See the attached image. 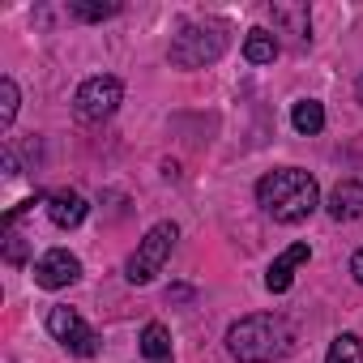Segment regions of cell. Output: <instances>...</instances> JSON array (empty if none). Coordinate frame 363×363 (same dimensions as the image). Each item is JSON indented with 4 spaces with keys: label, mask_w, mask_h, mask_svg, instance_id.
I'll use <instances>...</instances> for the list:
<instances>
[{
    "label": "cell",
    "mask_w": 363,
    "mask_h": 363,
    "mask_svg": "<svg viewBox=\"0 0 363 363\" xmlns=\"http://www.w3.org/2000/svg\"><path fill=\"white\" fill-rule=\"evenodd\" d=\"M350 274H354V282L363 286V248H359V252L350 257Z\"/></svg>",
    "instance_id": "cell-19"
},
{
    "label": "cell",
    "mask_w": 363,
    "mask_h": 363,
    "mask_svg": "<svg viewBox=\"0 0 363 363\" xmlns=\"http://www.w3.org/2000/svg\"><path fill=\"white\" fill-rule=\"evenodd\" d=\"M354 94H359V103H363V73H359V82H354Z\"/></svg>",
    "instance_id": "cell-20"
},
{
    "label": "cell",
    "mask_w": 363,
    "mask_h": 363,
    "mask_svg": "<svg viewBox=\"0 0 363 363\" xmlns=\"http://www.w3.org/2000/svg\"><path fill=\"white\" fill-rule=\"evenodd\" d=\"M291 124H295V133L316 137V133L325 128V107H320L316 99H299V103L291 107Z\"/></svg>",
    "instance_id": "cell-12"
},
{
    "label": "cell",
    "mask_w": 363,
    "mask_h": 363,
    "mask_svg": "<svg viewBox=\"0 0 363 363\" xmlns=\"http://www.w3.org/2000/svg\"><path fill=\"white\" fill-rule=\"evenodd\" d=\"M86 197L82 193H73V189H60V193H52L48 197V218H52V227H60V231H73V227H82L86 223Z\"/></svg>",
    "instance_id": "cell-9"
},
{
    "label": "cell",
    "mask_w": 363,
    "mask_h": 363,
    "mask_svg": "<svg viewBox=\"0 0 363 363\" xmlns=\"http://www.w3.org/2000/svg\"><path fill=\"white\" fill-rule=\"evenodd\" d=\"M13 116H18V82L5 77V82H0V128H9Z\"/></svg>",
    "instance_id": "cell-17"
},
{
    "label": "cell",
    "mask_w": 363,
    "mask_h": 363,
    "mask_svg": "<svg viewBox=\"0 0 363 363\" xmlns=\"http://www.w3.org/2000/svg\"><path fill=\"white\" fill-rule=\"evenodd\" d=\"M308 261V244H291L274 265H269V274H265V286L274 291V295H282V291H291V282H295V269Z\"/></svg>",
    "instance_id": "cell-11"
},
{
    "label": "cell",
    "mask_w": 363,
    "mask_h": 363,
    "mask_svg": "<svg viewBox=\"0 0 363 363\" xmlns=\"http://www.w3.org/2000/svg\"><path fill=\"white\" fill-rule=\"evenodd\" d=\"M227 22L210 18V22H189L171 39V65L175 69H206L227 52Z\"/></svg>",
    "instance_id": "cell-3"
},
{
    "label": "cell",
    "mask_w": 363,
    "mask_h": 363,
    "mask_svg": "<svg viewBox=\"0 0 363 363\" xmlns=\"http://www.w3.org/2000/svg\"><path fill=\"white\" fill-rule=\"evenodd\" d=\"M175 240H179L175 223H158V227H150V231H145V240L137 244V252H133V257H128V265H124L128 282H133V286H145V282H154V274L167 265V257H171Z\"/></svg>",
    "instance_id": "cell-4"
},
{
    "label": "cell",
    "mask_w": 363,
    "mask_h": 363,
    "mask_svg": "<svg viewBox=\"0 0 363 363\" xmlns=\"http://www.w3.org/2000/svg\"><path fill=\"white\" fill-rule=\"evenodd\" d=\"M48 333L77 359H94L99 354V333L73 312V308H52L48 312Z\"/></svg>",
    "instance_id": "cell-6"
},
{
    "label": "cell",
    "mask_w": 363,
    "mask_h": 363,
    "mask_svg": "<svg viewBox=\"0 0 363 363\" xmlns=\"http://www.w3.org/2000/svg\"><path fill=\"white\" fill-rule=\"evenodd\" d=\"M291 346H295V325L278 312H252L227 329V350L240 363H269L291 354Z\"/></svg>",
    "instance_id": "cell-2"
},
{
    "label": "cell",
    "mask_w": 363,
    "mask_h": 363,
    "mask_svg": "<svg viewBox=\"0 0 363 363\" xmlns=\"http://www.w3.org/2000/svg\"><path fill=\"white\" fill-rule=\"evenodd\" d=\"M244 56H248V65H269L274 56H278V39L269 35V30H248V39H244Z\"/></svg>",
    "instance_id": "cell-14"
},
{
    "label": "cell",
    "mask_w": 363,
    "mask_h": 363,
    "mask_svg": "<svg viewBox=\"0 0 363 363\" xmlns=\"http://www.w3.org/2000/svg\"><path fill=\"white\" fill-rule=\"evenodd\" d=\"M257 201H261V210H265L274 223L295 227V223H303V218L320 206V189H316V179H312L308 171H299V167H278V171H269V175L257 179Z\"/></svg>",
    "instance_id": "cell-1"
},
{
    "label": "cell",
    "mask_w": 363,
    "mask_h": 363,
    "mask_svg": "<svg viewBox=\"0 0 363 363\" xmlns=\"http://www.w3.org/2000/svg\"><path fill=\"white\" fill-rule=\"evenodd\" d=\"M82 278V261L69 252V248H52L35 261V282L43 291H60V286H73Z\"/></svg>",
    "instance_id": "cell-7"
},
{
    "label": "cell",
    "mask_w": 363,
    "mask_h": 363,
    "mask_svg": "<svg viewBox=\"0 0 363 363\" xmlns=\"http://www.w3.org/2000/svg\"><path fill=\"white\" fill-rule=\"evenodd\" d=\"M5 257H9V265H22V261H26V240L13 235V227H9V235H5Z\"/></svg>",
    "instance_id": "cell-18"
},
{
    "label": "cell",
    "mask_w": 363,
    "mask_h": 363,
    "mask_svg": "<svg viewBox=\"0 0 363 363\" xmlns=\"http://www.w3.org/2000/svg\"><path fill=\"white\" fill-rule=\"evenodd\" d=\"M116 13H120V5H86V0H73L69 5V18H77V22H103Z\"/></svg>",
    "instance_id": "cell-16"
},
{
    "label": "cell",
    "mask_w": 363,
    "mask_h": 363,
    "mask_svg": "<svg viewBox=\"0 0 363 363\" xmlns=\"http://www.w3.org/2000/svg\"><path fill=\"white\" fill-rule=\"evenodd\" d=\"M329 218L337 223H350V218H363V184L359 179H342V184L329 193Z\"/></svg>",
    "instance_id": "cell-10"
},
{
    "label": "cell",
    "mask_w": 363,
    "mask_h": 363,
    "mask_svg": "<svg viewBox=\"0 0 363 363\" xmlns=\"http://www.w3.org/2000/svg\"><path fill=\"white\" fill-rule=\"evenodd\" d=\"M269 18H274V35H286L295 48L312 43V13H308V5L278 0V5H269Z\"/></svg>",
    "instance_id": "cell-8"
},
{
    "label": "cell",
    "mask_w": 363,
    "mask_h": 363,
    "mask_svg": "<svg viewBox=\"0 0 363 363\" xmlns=\"http://www.w3.org/2000/svg\"><path fill=\"white\" fill-rule=\"evenodd\" d=\"M120 103H124V82L111 77V73H103V77L82 82V90H77V99H73V111H77V120L99 124V120L116 116Z\"/></svg>",
    "instance_id": "cell-5"
},
{
    "label": "cell",
    "mask_w": 363,
    "mask_h": 363,
    "mask_svg": "<svg viewBox=\"0 0 363 363\" xmlns=\"http://www.w3.org/2000/svg\"><path fill=\"white\" fill-rule=\"evenodd\" d=\"M141 354H145L150 363H171V333H167L158 320H150V325L141 329Z\"/></svg>",
    "instance_id": "cell-13"
},
{
    "label": "cell",
    "mask_w": 363,
    "mask_h": 363,
    "mask_svg": "<svg viewBox=\"0 0 363 363\" xmlns=\"http://www.w3.org/2000/svg\"><path fill=\"white\" fill-rule=\"evenodd\" d=\"M325 363H363V337L359 333H337Z\"/></svg>",
    "instance_id": "cell-15"
}]
</instances>
